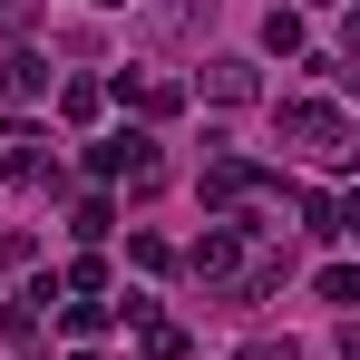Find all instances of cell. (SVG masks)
Masks as SVG:
<instances>
[{
	"instance_id": "1",
	"label": "cell",
	"mask_w": 360,
	"mask_h": 360,
	"mask_svg": "<svg viewBox=\"0 0 360 360\" xmlns=\"http://www.w3.org/2000/svg\"><path fill=\"white\" fill-rule=\"evenodd\" d=\"M88 166H98V176H127L136 195L166 176V156H156V136H146V127H127V136H98V146H88Z\"/></svg>"
},
{
	"instance_id": "2",
	"label": "cell",
	"mask_w": 360,
	"mask_h": 360,
	"mask_svg": "<svg viewBox=\"0 0 360 360\" xmlns=\"http://www.w3.org/2000/svg\"><path fill=\"white\" fill-rule=\"evenodd\" d=\"M283 136H292L302 156H321V166H341V146H351L341 108H311V98H292V108H283Z\"/></svg>"
},
{
	"instance_id": "3",
	"label": "cell",
	"mask_w": 360,
	"mask_h": 360,
	"mask_svg": "<svg viewBox=\"0 0 360 360\" xmlns=\"http://www.w3.org/2000/svg\"><path fill=\"white\" fill-rule=\"evenodd\" d=\"M253 185H263V166H243V156H214V166H205V205H243Z\"/></svg>"
},
{
	"instance_id": "4",
	"label": "cell",
	"mask_w": 360,
	"mask_h": 360,
	"mask_svg": "<svg viewBox=\"0 0 360 360\" xmlns=\"http://www.w3.org/2000/svg\"><path fill=\"white\" fill-rule=\"evenodd\" d=\"M243 234H253V224H214V234L195 243V273H214V283H224V273L243 263Z\"/></svg>"
},
{
	"instance_id": "5",
	"label": "cell",
	"mask_w": 360,
	"mask_h": 360,
	"mask_svg": "<svg viewBox=\"0 0 360 360\" xmlns=\"http://www.w3.org/2000/svg\"><path fill=\"white\" fill-rule=\"evenodd\" d=\"M0 98H10V108H39V98H49V68H39L30 49H20V59L0 68Z\"/></svg>"
},
{
	"instance_id": "6",
	"label": "cell",
	"mask_w": 360,
	"mask_h": 360,
	"mask_svg": "<svg viewBox=\"0 0 360 360\" xmlns=\"http://www.w3.org/2000/svg\"><path fill=\"white\" fill-rule=\"evenodd\" d=\"M253 88H263V78H253L243 59H214V68H205V98H214V108H243Z\"/></svg>"
},
{
	"instance_id": "7",
	"label": "cell",
	"mask_w": 360,
	"mask_h": 360,
	"mask_svg": "<svg viewBox=\"0 0 360 360\" xmlns=\"http://www.w3.org/2000/svg\"><path fill=\"white\" fill-rule=\"evenodd\" d=\"M263 49H273V59H302V10H273V20H263Z\"/></svg>"
},
{
	"instance_id": "8",
	"label": "cell",
	"mask_w": 360,
	"mask_h": 360,
	"mask_svg": "<svg viewBox=\"0 0 360 360\" xmlns=\"http://www.w3.org/2000/svg\"><path fill=\"white\" fill-rule=\"evenodd\" d=\"M108 311H117V302H68V341H98V331H108Z\"/></svg>"
},
{
	"instance_id": "9",
	"label": "cell",
	"mask_w": 360,
	"mask_h": 360,
	"mask_svg": "<svg viewBox=\"0 0 360 360\" xmlns=\"http://www.w3.org/2000/svg\"><path fill=\"white\" fill-rule=\"evenodd\" d=\"M59 108H68V117H98V108H108V88H98V78H68Z\"/></svg>"
},
{
	"instance_id": "10",
	"label": "cell",
	"mask_w": 360,
	"mask_h": 360,
	"mask_svg": "<svg viewBox=\"0 0 360 360\" xmlns=\"http://www.w3.org/2000/svg\"><path fill=\"white\" fill-rule=\"evenodd\" d=\"M321 302H331V311H351V302H360V273H351V263H331V273H321Z\"/></svg>"
},
{
	"instance_id": "11",
	"label": "cell",
	"mask_w": 360,
	"mask_h": 360,
	"mask_svg": "<svg viewBox=\"0 0 360 360\" xmlns=\"http://www.w3.org/2000/svg\"><path fill=\"white\" fill-rule=\"evenodd\" d=\"M302 10H341V0H302Z\"/></svg>"
},
{
	"instance_id": "12",
	"label": "cell",
	"mask_w": 360,
	"mask_h": 360,
	"mask_svg": "<svg viewBox=\"0 0 360 360\" xmlns=\"http://www.w3.org/2000/svg\"><path fill=\"white\" fill-rule=\"evenodd\" d=\"M98 10H127V0H98Z\"/></svg>"
}]
</instances>
